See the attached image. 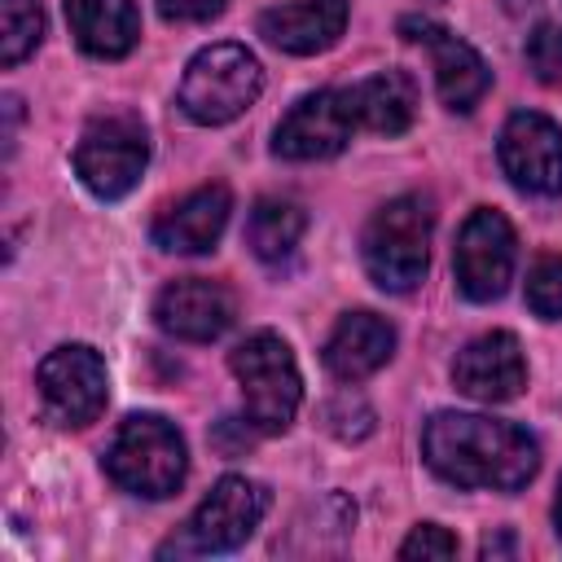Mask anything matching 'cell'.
<instances>
[{"instance_id":"obj_28","label":"cell","mask_w":562,"mask_h":562,"mask_svg":"<svg viewBox=\"0 0 562 562\" xmlns=\"http://www.w3.org/2000/svg\"><path fill=\"white\" fill-rule=\"evenodd\" d=\"M553 522H558V536H562V483H558V501H553Z\"/></svg>"},{"instance_id":"obj_27","label":"cell","mask_w":562,"mask_h":562,"mask_svg":"<svg viewBox=\"0 0 562 562\" xmlns=\"http://www.w3.org/2000/svg\"><path fill=\"white\" fill-rule=\"evenodd\" d=\"M228 0H158V13L171 22H206L224 9Z\"/></svg>"},{"instance_id":"obj_4","label":"cell","mask_w":562,"mask_h":562,"mask_svg":"<svg viewBox=\"0 0 562 562\" xmlns=\"http://www.w3.org/2000/svg\"><path fill=\"white\" fill-rule=\"evenodd\" d=\"M263 92V66L246 44H206L193 53L180 79V110L202 123L220 127L241 119Z\"/></svg>"},{"instance_id":"obj_1","label":"cell","mask_w":562,"mask_h":562,"mask_svg":"<svg viewBox=\"0 0 562 562\" xmlns=\"http://www.w3.org/2000/svg\"><path fill=\"white\" fill-rule=\"evenodd\" d=\"M422 457L443 483L483 492H518L540 470V443L483 413H435L422 426Z\"/></svg>"},{"instance_id":"obj_11","label":"cell","mask_w":562,"mask_h":562,"mask_svg":"<svg viewBox=\"0 0 562 562\" xmlns=\"http://www.w3.org/2000/svg\"><path fill=\"white\" fill-rule=\"evenodd\" d=\"M351 132H356V123L347 114L342 88H321V92L299 97L285 110V119L272 132V154L277 158H290V162L334 158V154L347 149Z\"/></svg>"},{"instance_id":"obj_13","label":"cell","mask_w":562,"mask_h":562,"mask_svg":"<svg viewBox=\"0 0 562 562\" xmlns=\"http://www.w3.org/2000/svg\"><path fill=\"white\" fill-rule=\"evenodd\" d=\"M154 321L162 334H171L180 342H211L237 321V299L224 281L180 277V281L162 285V294L154 299Z\"/></svg>"},{"instance_id":"obj_19","label":"cell","mask_w":562,"mask_h":562,"mask_svg":"<svg viewBox=\"0 0 562 562\" xmlns=\"http://www.w3.org/2000/svg\"><path fill=\"white\" fill-rule=\"evenodd\" d=\"M70 35L92 57H127L140 40V13L136 0H66Z\"/></svg>"},{"instance_id":"obj_22","label":"cell","mask_w":562,"mask_h":562,"mask_svg":"<svg viewBox=\"0 0 562 562\" xmlns=\"http://www.w3.org/2000/svg\"><path fill=\"white\" fill-rule=\"evenodd\" d=\"M527 307L540 321H562V255H540L527 272Z\"/></svg>"},{"instance_id":"obj_3","label":"cell","mask_w":562,"mask_h":562,"mask_svg":"<svg viewBox=\"0 0 562 562\" xmlns=\"http://www.w3.org/2000/svg\"><path fill=\"white\" fill-rule=\"evenodd\" d=\"M364 272L373 285L391 294H408L422 285L426 263H430V206L417 193H400L386 206L373 211L360 237Z\"/></svg>"},{"instance_id":"obj_14","label":"cell","mask_w":562,"mask_h":562,"mask_svg":"<svg viewBox=\"0 0 562 562\" xmlns=\"http://www.w3.org/2000/svg\"><path fill=\"white\" fill-rule=\"evenodd\" d=\"M452 382L461 395L479 400V404H505L518 400L527 386V360L522 347L509 329H492L479 334L474 342H465L452 360Z\"/></svg>"},{"instance_id":"obj_17","label":"cell","mask_w":562,"mask_h":562,"mask_svg":"<svg viewBox=\"0 0 562 562\" xmlns=\"http://www.w3.org/2000/svg\"><path fill=\"white\" fill-rule=\"evenodd\" d=\"M325 369L342 382H360L378 373L395 356V329L378 312H342L334 334L325 338Z\"/></svg>"},{"instance_id":"obj_7","label":"cell","mask_w":562,"mask_h":562,"mask_svg":"<svg viewBox=\"0 0 562 562\" xmlns=\"http://www.w3.org/2000/svg\"><path fill=\"white\" fill-rule=\"evenodd\" d=\"M145 162H149V132L127 110L97 114L75 145V176L101 202L132 193L140 184Z\"/></svg>"},{"instance_id":"obj_10","label":"cell","mask_w":562,"mask_h":562,"mask_svg":"<svg viewBox=\"0 0 562 562\" xmlns=\"http://www.w3.org/2000/svg\"><path fill=\"white\" fill-rule=\"evenodd\" d=\"M501 171L522 193L536 198L562 193V127L540 110L509 114L501 132Z\"/></svg>"},{"instance_id":"obj_20","label":"cell","mask_w":562,"mask_h":562,"mask_svg":"<svg viewBox=\"0 0 562 562\" xmlns=\"http://www.w3.org/2000/svg\"><path fill=\"white\" fill-rule=\"evenodd\" d=\"M307 233V211L290 198H259L246 220V241L263 263H281Z\"/></svg>"},{"instance_id":"obj_23","label":"cell","mask_w":562,"mask_h":562,"mask_svg":"<svg viewBox=\"0 0 562 562\" xmlns=\"http://www.w3.org/2000/svg\"><path fill=\"white\" fill-rule=\"evenodd\" d=\"M325 426H329L338 439L356 443V439H364V435L373 430V408H369L356 391H342V395H334V400L325 404Z\"/></svg>"},{"instance_id":"obj_9","label":"cell","mask_w":562,"mask_h":562,"mask_svg":"<svg viewBox=\"0 0 562 562\" xmlns=\"http://www.w3.org/2000/svg\"><path fill=\"white\" fill-rule=\"evenodd\" d=\"M514 255H518V241H514L509 220L492 206L470 211V220L457 233V250H452V272H457L461 294L474 303L501 299L514 277Z\"/></svg>"},{"instance_id":"obj_12","label":"cell","mask_w":562,"mask_h":562,"mask_svg":"<svg viewBox=\"0 0 562 562\" xmlns=\"http://www.w3.org/2000/svg\"><path fill=\"white\" fill-rule=\"evenodd\" d=\"M400 31H404V40L430 48L439 101H443L452 114H470V110L483 101V92L492 88V70H487V61L479 57V48L465 44L461 35H452L448 26L430 22V18H404Z\"/></svg>"},{"instance_id":"obj_18","label":"cell","mask_w":562,"mask_h":562,"mask_svg":"<svg viewBox=\"0 0 562 562\" xmlns=\"http://www.w3.org/2000/svg\"><path fill=\"white\" fill-rule=\"evenodd\" d=\"M347 114L356 127L378 132V136H400L413 127L417 114V83L408 70H378L351 88H342Z\"/></svg>"},{"instance_id":"obj_2","label":"cell","mask_w":562,"mask_h":562,"mask_svg":"<svg viewBox=\"0 0 562 562\" xmlns=\"http://www.w3.org/2000/svg\"><path fill=\"white\" fill-rule=\"evenodd\" d=\"M101 465L123 492L162 501L184 483V470H189L184 435L158 413H132L119 422Z\"/></svg>"},{"instance_id":"obj_8","label":"cell","mask_w":562,"mask_h":562,"mask_svg":"<svg viewBox=\"0 0 562 562\" xmlns=\"http://www.w3.org/2000/svg\"><path fill=\"white\" fill-rule=\"evenodd\" d=\"M35 386H40V404H44L48 422H57V426H88V422H97L101 408H105V395H110L105 360L88 342L53 347L40 360Z\"/></svg>"},{"instance_id":"obj_16","label":"cell","mask_w":562,"mask_h":562,"mask_svg":"<svg viewBox=\"0 0 562 562\" xmlns=\"http://www.w3.org/2000/svg\"><path fill=\"white\" fill-rule=\"evenodd\" d=\"M347 13H351L347 0H285L259 13V35L281 53L312 57L338 44Z\"/></svg>"},{"instance_id":"obj_24","label":"cell","mask_w":562,"mask_h":562,"mask_svg":"<svg viewBox=\"0 0 562 562\" xmlns=\"http://www.w3.org/2000/svg\"><path fill=\"white\" fill-rule=\"evenodd\" d=\"M527 66L540 83H558L562 79V26L540 22L527 40Z\"/></svg>"},{"instance_id":"obj_26","label":"cell","mask_w":562,"mask_h":562,"mask_svg":"<svg viewBox=\"0 0 562 562\" xmlns=\"http://www.w3.org/2000/svg\"><path fill=\"white\" fill-rule=\"evenodd\" d=\"M255 426L246 422V417H220V426H215V435H211V443L220 448V452H228V457H237L241 448H250L255 443Z\"/></svg>"},{"instance_id":"obj_6","label":"cell","mask_w":562,"mask_h":562,"mask_svg":"<svg viewBox=\"0 0 562 562\" xmlns=\"http://www.w3.org/2000/svg\"><path fill=\"white\" fill-rule=\"evenodd\" d=\"M268 505H272V492L263 483H255L246 474H224L211 487V496L189 514L180 536H171L158 549V558H171V553H233L255 536Z\"/></svg>"},{"instance_id":"obj_5","label":"cell","mask_w":562,"mask_h":562,"mask_svg":"<svg viewBox=\"0 0 562 562\" xmlns=\"http://www.w3.org/2000/svg\"><path fill=\"white\" fill-rule=\"evenodd\" d=\"M233 378L241 382V400H246V422L259 435H281L303 400V378L294 364V351L281 334L259 329L246 342L233 347L228 356Z\"/></svg>"},{"instance_id":"obj_21","label":"cell","mask_w":562,"mask_h":562,"mask_svg":"<svg viewBox=\"0 0 562 562\" xmlns=\"http://www.w3.org/2000/svg\"><path fill=\"white\" fill-rule=\"evenodd\" d=\"M44 40V9L40 0H0V61L18 66Z\"/></svg>"},{"instance_id":"obj_25","label":"cell","mask_w":562,"mask_h":562,"mask_svg":"<svg viewBox=\"0 0 562 562\" xmlns=\"http://www.w3.org/2000/svg\"><path fill=\"white\" fill-rule=\"evenodd\" d=\"M400 558H457V536H448L439 522H417L400 544Z\"/></svg>"},{"instance_id":"obj_15","label":"cell","mask_w":562,"mask_h":562,"mask_svg":"<svg viewBox=\"0 0 562 562\" xmlns=\"http://www.w3.org/2000/svg\"><path fill=\"white\" fill-rule=\"evenodd\" d=\"M228 211H233V193L224 184H202V189L184 193L180 202H171L154 220L149 237H154V246H162L171 255H206V250H215V241L228 224Z\"/></svg>"}]
</instances>
